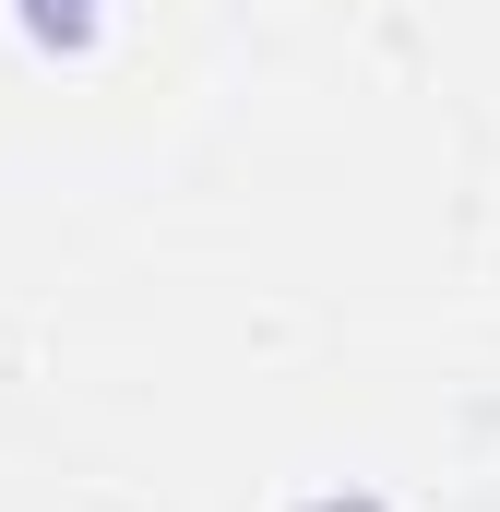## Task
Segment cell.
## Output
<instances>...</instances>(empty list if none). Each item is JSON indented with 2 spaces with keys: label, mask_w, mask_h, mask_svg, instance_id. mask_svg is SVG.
I'll return each instance as SVG.
<instances>
[{
  "label": "cell",
  "mask_w": 500,
  "mask_h": 512,
  "mask_svg": "<svg viewBox=\"0 0 500 512\" xmlns=\"http://www.w3.org/2000/svg\"><path fill=\"white\" fill-rule=\"evenodd\" d=\"M24 24H36V36H84V24H96V0H24Z\"/></svg>",
  "instance_id": "obj_1"
}]
</instances>
